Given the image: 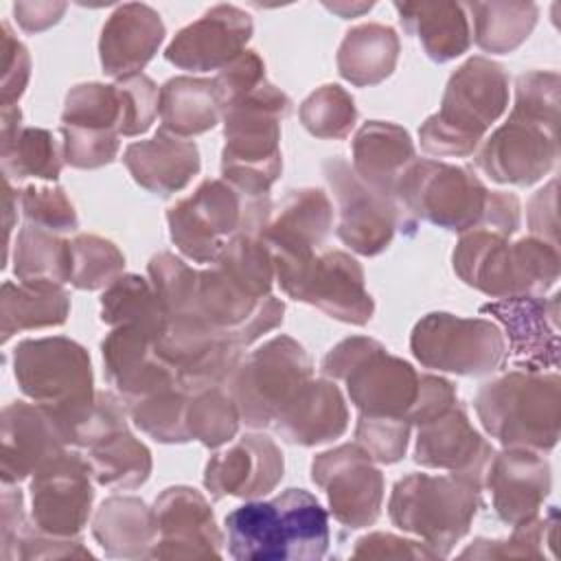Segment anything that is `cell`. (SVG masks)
Segmentation results:
<instances>
[{
    "mask_svg": "<svg viewBox=\"0 0 561 561\" xmlns=\"http://www.w3.org/2000/svg\"><path fill=\"white\" fill-rule=\"evenodd\" d=\"M333 226V208L324 191H291L278 215L261 230L272 256H309L324 243Z\"/></svg>",
    "mask_w": 561,
    "mask_h": 561,
    "instance_id": "obj_29",
    "label": "cell"
},
{
    "mask_svg": "<svg viewBox=\"0 0 561 561\" xmlns=\"http://www.w3.org/2000/svg\"><path fill=\"white\" fill-rule=\"evenodd\" d=\"M283 451L263 434H245L215 454L204 471V486L215 500L226 495L261 497L283 478Z\"/></svg>",
    "mask_w": 561,
    "mask_h": 561,
    "instance_id": "obj_24",
    "label": "cell"
},
{
    "mask_svg": "<svg viewBox=\"0 0 561 561\" xmlns=\"http://www.w3.org/2000/svg\"><path fill=\"white\" fill-rule=\"evenodd\" d=\"M164 39L160 13L149 4H121L105 22L99 39L103 72L116 79L140 75Z\"/></svg>",
    "mask_w": 561,
    "mask_h": 561,
    "instance_id": "obj_27",
    "label": "cell"
},
{
    "mask_svg": "<svg viewBox=\"0 0 561 561\" xmlns=\"http://www.w3.org/2000/svg\"><path fill=\"white\" fill-rule=\"evenodd\" d=\"M123 94L121 136L145 134L158 116V85L147 75H134L116 81Z\"/></svg>",
    "mask_w": 561,
    "mask_h": 561,
    "instance_id": "obj_51",
    "label": "cell"
},
{
    "mask_svg": "<svg viewBox=\"0 0 561 561\" xmlns=\"http://www.w3.org/2000/svg\"><path fill=\"white\" fill-rule=\"evenodd\" d=\"M272 213L270 195H245L226 180H204L167 213L171 241L195 263H215L237 234H261Z\"/></svg>",
    "mask_w": 561,
    "mask_h": 561,
    "instance_id": "obj_8",
    "label": "cell"
},
{
    "mask_svg": "<svg viewBox=\"0 0 561 561\" xmlns=\"http://www.w3.org/2000/svg\"><path fill=\"white\" fill-rule=\"evenodd\" d=\"M482 486L491 493L495 515L517 526L537 515L541 502L550 491V465L533 449L504 447L493 454Z\"/></svg>",
    "mask_w": 561,
    "mask_h": 561,
    "instance_id": "obj_23",
    "label": "cell"
},
{
    "mask_svg": "<svg viewBox=\"0 0 561 561\" xmlns=\"http://www.w3.org/2000/svg\"><path fill=\"white\" fill-rule=\"evenodd\" d=\"M20 208L26 217V224L50 232H75L79 226L77 213L66 197L64 188L55 186H26L20 193Z\"/></svg>",
    "mask_w": 561,
    "mask_h": 561,
    "instance_id": "obj_46",
    "label": "cell"
},
{
    "mask_svg": "<svg viewBox=\"0 0 561 561\" xmlns=\"http://www.w3.org/2000/svg\"><path fill=\"white\" fill-rule=\"evenodd\" d=\"M355 559L359 557H370V559H416V557H427L434 559L438 557L430 546L412 541V539H403V537H394V535H386V533H373L366 535L357 541L355 550L351 552Z\"/></svg>",
    "mask_w": 561,
    "mask_h": 561,
    "instance_id": "obj_54",
    "label": "cell"
},
{
    "mask_svg": "<svg viewBox=\"0 0 561 561\" xmlns=\"http://www.w3.org/2000/svg\"><path fill=\"white\" fill-rule=\"evenodd\" d=\"M403 28L419 37L425 55L445 64L467 53L471 44L469 15L458 2H394Z\"/></svg>",
    "mask_w": 561,
    "mask_h": 561,
    "instance_id": "obj_32",
    "label": "cell"
},
{
    "mask_svg": "<svg viewBox=\"0 0 561 561\" xmlns=\"http://www.w3.org/2000/svg\"><path fill=\"white\" fill-rule=\"evenodd\" d=\"M493 447L473 430L467 410L456 401L447 412L419 425L414 460L423 467L447 469L482 491Z\"/></svg>",
    "mask_w": 561,
    "mask_h": 561,
    "instance_id": "obj_21",
    "label": "cell"
},
{
    "mask_svg": "<svg viewBox=\"0 0 561 561\" xmlns=\"http://www.w3.org/2000/svg\"><path fill=\"white\" fill-rule=\"evenodd\" d=\"M480 491L456 476L410 473L390 493L388 515L405 533L419 535L438 557L469 533L480 506Z\"/></svg>",
    "mask_w": 561,
    "mask_h": 561,
    "instance_id": "obj_10",
    "label": "cell"
},
{
    "mask_svg": "<svg viewBox=\"0 0 561 561\" xmlns=\"http://www.w3.org/2000/svg\"><path fill=\"white\" fill-rule=\"evenodd\" d=\"M557 511L554 506L550 508L548 517H533L528 522H522L515 526L513 535L504 541H486V539H476L473 546L460 552V557H541L543 550L539 546L546 539V530L550 524H554Z\"/></svg>",
    "mask_w": 561,
    "mask_h": 561,
    "instance_id": "obj_48",
    "label": "cell"
},
{
    "mask_svg": "<svg viewBox=\"0 0 561 561\" xmlns=\"http://www.w3.org/2000/svg\"><path fill=\"white\" fill-rule=\"evenodd\" d=\"M101 348L105 377L123 394L125 403L180 386L175 370L156 353L153 340L138 329L116 327Z\"/></svg>",
    "mask_w": 561,
    "mask_h": 561,
    "instance_id": "obj_26",
    "label": "cell"
},
{
    "mask_svg": "<svg viewBox=\"0 0 561 561\" xmlns=\"http://www.w3.org/2000/svg\"><path fill=\"white\" fill-rule=\"evenodd\" d=\"M410 438V423L405 419L390 416H364L359 414L355 427V443L366 454L383 465H392L403 458Z\"/></svg>",
    "mask_w": 561,
    "mask_h": 561,
    "instance_id": "obj_47",
    "label": "cell"
},
{
    "mask_svg": "<svg viewBox=\"0 0 561 561\" xmlns=\"http://www.w3.org/2000/svg\"><path fill=\"white\" fill-rule=\"evenodd\" d=\"M557 373L511 370L480 386L473 408L504 447L550 451L559 440L561 388Z\"/></svg>",
    "mask_w": 561,
    "mask_h": 561,
    "instance_id": "obj_6",
    "label": "cell"
},
{
    "mask_svg": "<svg viewBox=\"0 0 561 561\" xmlns=\"http://www.w3.org/2000/svg\"><path fill=\"white\" fill-rule=\"evenodd\" d=\"M322 373L346 383L351 403L364 416L405 419L416 405L421 375L370 337H346L322 359Z\"/></svg>",
    "mask_w": 561,
    "mask_h": 561,
    "instance_id": "obj_9",
    "label": "cell"
},
{
    "mask_svg": "<svg viewBox=\"0 0 561 561\" xmlns=\"http://www.w3.org/2000/svg\"><path fill=\"white\" fill-rule=\"evenodd\" d=\"M92 535L107 557H149L158 541L153 508L138 497L112 495L99 506Z\"/></svg>",
    "mask_w": 561,
    "mask_h": 561,
    "instance_id": "obj_33",
    "label": "cell"
},
{
    "mask_svg": "<svg viewBox=\"0 0 561 561\" xmlns=\"http://www.w3.org/2000/svg\"><path fill=\"white\" fill-rule=\"evenodd\" d=\"M454 270L493 298L541 296L559 278V248L539 237L511 243L500 232L469 230L454 250Z\"/></svg>",
    "mask_w": 561,
    "mask_h": 561,
    "instance_id": "obj_7",
    "label": "cell"
},
{
    "mask_svg": "<svg viewBox=\"0 0 561 561\" xmlns=\"http://www.w3.org/2000/svg\"><path fill=\"white\" fill-rule=\"evenodd\" d=\"M291 101L267 79L224 107L221 180L245 195H267L283 169L280 121L289 114Z\"/></svg>",
    "mask_w": 561,
    "mask_h": 561,
    "instance_id": "obj_4",
    "label": "cell"
},
{
    "mask_svg": "<svg viewBox=\"0 0 561 561\" xmlns=\"http://www.w3.org/2000/svg\"><path fill=\"white\" fill-rule=\"evenodd\" d=\"M311 359L289 335H278L252 351L228 381L239 419L254 430L272 425L280 408L311 379Z\"/></svg>",
    "mask_w": 561,
    "mask_h": 561,
    "instance_id": "obj_12",
    "label": "cell"
},
{
    "mask_svg": "<svg viewBox=\"0 0 561 561\" xmlns=\"http://www.w3.org/2000/svg\"><path fill=\"white\" fill-rule=\"evenodd\" d=\"M237 403L226 386H213L188 397L186 430L188 436L208 449H217L232 440L239 427Z\"/></svg>",
    "mask_w": 561,
    "mask_h": 561,
    "instance_id": "obj_42",
    "label": "cell"
},
{
    "mask_svg": "<svg viewBox=\"0 0 561 561\" xmlns=\"http://www.w3.org/2000/svg\"><path fill=\"white\" fill-rule=\"evenodd\" d=\"M160 539L149 557L204 559L221 557V533L206 497L191 486H169L153 504Z\"/></svg>",
    "mask_w": 561,
    "mask_h": 561,
    "instance_id": "obj_20",
    "label": "cell"
},
{
    "mask_svg": "<svg viewBox=\"0 0 561 561\" xmlns=\"http://www.w3.org/2000/svg\"><path fill=\"white\" fill-rule=\"evenodd\" d=\"M13 263V272L20 283H70V241L59 239L57 232L26 224L18 232Z\"/></svg>",
    "mask_w": 561,
    "mask_h": 561,
    "instance_id": "obj_38",
    "label": "cell"
},
{
    "mask_svg": "<svg viewBox=\"0 0 561 561\" xmlns=\"http://www.w3.org/2000/svg\"><path fill=\"white\" fill-rule=\"evenodd\" d=\"M70 311V298L61 285L48 283H11L2 285L0 316H2V342L11 335L31 329L59 327Z\"/></svg>",
    "mask_w": 561,
    "mask_h": 561,
    "instance_id": "obj_36",
    "label": "cell"
},
{
    "mask_svg": "<svg viewBox=\"0 0 561 561\" xmlns=\"http://www.w3.org/2000/svg\"><path fill=\"white\" fill-rule=\"evenodd\" d=\"M465 9L473 20V39L486 53L515 50L537 24L533 2H469Z\"/></svg>",
    "mask_w": 561,
    "mask_h": 561,
    "instance_id": "obj_39",
    "label": "cell"
},
{
    "mask_svg": "<svg viewBox=\"0 0 561 561\" xmlns=\"http://www.w3.org/2000/svg\"><path fill=\"white\" fill-rule=\"evenodd\" d=\"M188 392L182 386H171L140 399L127 401V414L131 421L153 440L160 443H186L191 440L186 430Z\"/></svg>",
    "mask_w": 561,
    "mask_h": 561,
    "instance_id": "obj_41",
    "label": "cell"
},
{
    "mask_svg": "<svg viewBox=\"0 0 561 561\" xmlns=\"http://www.w3.org/2000/svg\"><path fill=\"white\" fill-rule=\"evenodd\" d=\"M61 125L116 131L123 127V94L118 83H81L75 85L61 112Z\"/></svg>",
    "mask_w": 561,
    "mask_h": 561,
    "instance_id": "obj_43",
    "label": "cell"
},
{
    "mask_svg": "<svg viewBox=\"0 0 561 561\" xmlns=\"http://www.w3.org/2000/svg\"><path fill=\"white\" fill-rule=\"evenodd\" d=\"M414 145L410 134L383 121L362 125L353 140V171L373 191L392 197L405 169L414 162Z\"/></svg>",
    "mask_w": 561,
    "mask_h": 561,
    "instance_id": "obj_31",
    "label": "cell"
},
{
    "mask_svg": "<svg viewBox=\"0 0 561 561\" xmlns=\"http://www.w3.org/2000/svg\"><path fill=\"white\" fill-rule=\"evenodd\" d=\"M101 320L110 327H131L147 333L153 344L167 331L164 309L151 287L136 274H121L101 296Z\"/></svg>",
    "mask_w": 561,
    "mask_h": 561,
    "instance_id": "obj_37",
    "label": "cell"
},
{
    "mask_svg": "<svg viewBox=\"0 0 561 561\" xmlns=\"http://www.w3.org/2000/svg\"><path fill=\"white\" fill-rule=\"evenodd\" d=\"M70 283L77 289H101L112 285L125 267L118 248L96 234H79L70 241Z\"/></svg>",
    "mask_w": 561,
    "mask_h": 561,
    "instance_id": "obj_44",
    "label": "cell"
},
{
    "mask_svg": "<svg viewBox=\"0 0 561 561\" xmlns=\"http://www.w3.org/2000/svg\"><path fill=\"white\" fill-rule=\"evenodd\" d=\"M327 9H331V11H335V13H340L342 18H348V15H357V13H364V11H368L370 7H373V2H368V4H324Z\"/></svg>",
    "mask_w": 561,
    "mask_h": 561,
    "instance_id": "obj_57",
    "label": "cell"
},
{
    "mask_svg": "<svg viewBox=\"0 0 561 561\" xmlns=\"http://www.w3.org/2000/svg\"><path fill=\"white\" fill-rule=\"evenodd\" d=\"M355 118L353 96L335 83L318 88L300 105V121L316 138H346Z\"/></svg>",
    "mask_w": 561,
    "mask_h": 561,
    "instance_id": "obj_45",
    "label": "cell"
},
{
    "mask_svg": "<svg viewBox=\"0 0 561 561\" xmlns=\"http://www.w3.org/2000/svg\"><path fill=\"white\" fill-rule=\"evenodd\" d=\"M64 158L77 169H99L110 164L118 153V134L105 129L61 125Z\"/></svg>",
    "mask_w": 561,
    "mask_h": 561,
    "instance_id": "obj_49",
    "label": "cell"
},
{
    "mask_svg": "<svg viewBox=\"0 0 561 561\" xmlns=\"http://www.w3.org/2000/svg\"><path fill=\"white\" fill-rule=\"evenodd\" d=\"M508 103V77L486 57H471L447 81L440 110L419 129L421 147L438 158L471 156Z\"/></svg>",
    "mask_w": 561,
    "mask_h": 561,
    "instance_id": "obj_5",
    "label": "cell"
},
{
    "mask_svg": "<svg viewBox=\"0 0 561 561\" xmlns=\"http://www.w3.org/2000/svg\"><path fill=\"white\" fill-rule=\"evenodd\" d=\"M123 162L136 184L162 197L182 191L199 173L197 147L162 129L149 140L131 142Z\"/></svg>",
    "mask_w": 561,
    "mask_h": 561,
    "instance_id": "obj_30",
    "label": "cell"
},
{
    "mask_svg": "<svg viewBox=\"0 0 561 561\" xmlns=\"http://www.w3.org/2000/svg\"><path fill=\"white\" fill-rule=\"evenodd\" d=\"M2 173L4 180H57L61 171V158L57 142L48 129L18 127L2 134Z\"/></svg>",
    "mask_w": 561,
    "mask_h": 561,
    "instance_id": "obj_40",
    "label": "cell"
},
{
    "mask_svg": "<svg viewBox=\"0 0 561 561\" xmlns=\"http://www.w3.org/2000/svg\"><path fill=\"white\" fill-rule=\"evenodd\" d=\"M75 447L85 451L96 484L136 489L151 473L149 449L127 430V405L112 392H96L94 410L81 425Z\"/></svg>",
    "mask_w": 561,
    "mask_h": 561,
    "instance_id": "obj_14",
    "label": "cell"
},
{
    "mask_svg": "<svg viewBox=\"0 0 561 561\" xmlns=\"http://www.w3.org/2000/svg\"><path fill=\"white\" fill-rule=\"evenodd\" d=\"M252 37V18L234 4H215L171 39L164 50L169 64L193 70H221L237 59Z\"/></svg>",
    "mask_w": 561,
    "mask_h": 561,
    "instance_id": "obj_22",
    "label": "cell"
},
{
    "mask_svg": "<svg viewBox=\"0 0 561 561\" xmlns=\"http://www.w3.org/2000/svg\"><path fill=\"white\" fill-rule=\"evenodd\" d=\"M557 127L554 123L511 112L508 121L476 153V167L495 182L530 186L557 162Z\"/></svg>",
    "mask_w": 561,
    "mask_h": 561,
    "instance_id": "obj_17",
    "label": "cell"
},
{
    "mask_svg": "<svg viewBox=\"0 0 561 561\" xmlns=\"http://www.w3.org/2000/svg\"><path fill=\"white\" fill-rule=\"evenodd\" d=\"M513 112L559 125V75L541 70L522 75Z\"/></svg>",
    "mask_w": 561,
    "mask_h": 561,
    "instance_id": "obj_50",
    "label": "cell"
},
{
    "mask_svg": "<svg viewBox=\"0 0 561 561\" xmlns=\"http://www.w3.org/2000/svg\"><path fill=\"white\" fill-rule=\"evenodd\" d=\"M291 445H320L346 432L348 410L340 388L327 379H307L272 421Z\"/></svg>",
    "mask_w": 561,
    "mask_h": 561,
    "instance_id": "obj_28",
    "label": "cell"
},
{
    "mask_svg": "<svg viewBox=\"0 0 561 561\" xmlns=\"http://www.w3.org/2000/svg\"><path fill=\"white\" fill-rule=\"evenodd\" d=\"M228 554L232 559L283 561L322 559L329 548V517L305 489L278 497L252 500L226 515Z\"/></svg>",
    "mask_w": 561,
    "mask_h": 561,
    "instance_id": "obj_2",
    "label": "cell"
},
{
    "mask_svg": "<svg viewBox=\"0 0 561 561\" xmlns=\"http://www.w3.org/2000/svg\"><path fill=\"white\" fill-rule=\"evenodd\" d=\"M92 469L79 454L61 451L44 462L31 480V519L50 537L72 539L88 524L92 506Z\"/></svg>",
    "mask_w": 561,
    "mask_h": 561,
    "instance_id": "obj_16",
    "label": "cell"
},
{
    "mask_svg": "<svg viewBox=\"0 0 561 561\" xmlns=\"http://www.w3.org/2000/svg\"><path fill=\"white\" fill-rule=\"evenodd\" d=\"M410 348L423 366L467 377L486 375L506 359V342L497 324L443 311L416 322Z\"/></svg>",
    "mask_w": 561,
    "mask_h": 561,
    "instance_id": "obj_13",
    "label": "cell"
},
{
    "mask_svg": "<svg viewBox=\"0 0 561 561\" xmlns=\"http://www.w3.org/2000/svg\"><path fill=\"white\" fill-rule=\"evenodd\" d=\"M399 57V37L383 24L351 28L337 50V70L353 85H375L392 75Z\"/></svg>",
    "mask_w": 561,
    "mask_h": 561,
    "instance_id": "obj_35",
    "label": "cell"
},
{
    "mask_svg": "<svg viewBox=\"0 0 561 561\" xmlns=\"http://www.w3.org/2000/svg\"><path fill=\"white\" fill-rule=\"evenodd\" d=\"M13 373L20 390L48 414L64 443L75 445L96 399L88 351L61 335L24 340L13 351Z\"/></svg>",
    "mask_w": 561,
    "mask_h": 561,
    "instance_id": "obj_3",
    "label": "cell"
},
{
    "mask_svg": "<svg viewBox=\"0 0 561 561\" xmlns=\"http://www.w3.org/2000/svg\"><path fill=\"white\" fill-rule=\"evenodd\" d=\"M160 129L178 138L213 129L221 118V103L213 79L175 77L160 88Z\"/></svg>",
    "mask_w": 561,
    "mask_h": 561,
    "instance_id": "obj_34",
    "label": "cell"
},
{
    "mask_svg": "<svg viewBox=\"0 0 561 561\" xmlns=\"http://www.w3.org/2000/svg\"><path fill=\"white\" fill-rule=\"evenodd\" d=\"M31 75V57L24 44L11 33V26L2 22V107L15 105L24 94Z\"/></svg>",
    "mask_w": 561,
    "mask_h": 561,
    "instance_id": "obj_53",
    "label": "cell"
},
{
    "mask_svg": "<svg viewBox=\"0 0 561 561\" xmlns=\"http://www.w3.org/2000/svg\"><path fill=\"white\" fill-rule=\"evenodd\" d=\"M322 169L340 204V241L364 256L383 252L390 245L397 226L408 224V217L397 202L364 184L340 156L329 158Z\"/></svg>",
    "mask_w": 561,
    "mask_h": 561,
    "instance_id": "obj_15",
    "label": "cell"
},
{
    "mask_svg": "<svg viewBox=\"0 0 561 561\" xmlns=\"http://www.w3.org/2000/svg\"><path fill=\"white\" fill-rule=\"evenodd\" d=\"M66 449L55 423L35 403L15 401L2 410V484L11 486L33 476L44 462Z\"/></svg>",
    "mask_w": 561,
    "mask_h": 561,
    "instance_id": "obj_25",
    "label": "cell"
},
{
    "mask_svg": "<svg viewBox=\"0 0 561 561\" xmlns=\"http://www.w3.org/2000/svg\"><path fill=\"white\" fill-rule=\"evenodd\" d=\"M405 217L414 215L445 230H491L511 237L519 228V202L511 193L489 191L471 169L414 160L394 188Z\"/></svg>",
    "mask_w": 561,
    "mask_h": 561,
    "instance_id": "obj_1",
    "label": "cell"
},
{
    "mask_svg": "<svg viewBox=\"0 0 561 561\" xmlns=\"http://www.w3.org/2000/svg\"><path fill=\"white\" fill-rule=\"evenodd\" d=\"M480 313L493 316L506 331V357L515 370L546 373L559 359V294L513 296L486 302Z\"/></svg>",
    "mask_w": 561,
    "mask_h": 561,
    "instance_id": "obj_19",
    "label": "cell"
},
{
    "mask_svg": "<svg viewBox=\"0 0 561 561\" xmlns=\"http://www.w3.org/2000/svg\"><path fill=\"white\" fill-rule=\"evenodd\" d=\"M311 478L324 489L331 513L340 524L364 528L379 517L383 476L357 443L318 454L311 462Z\"/></svg>",
    "mask_w": 561,
    "mask_h": 561,
    "instance_id": "obj_18",
    "label": "cell"
},
{
    "mask_svg": "<svg viewBox=\"0 0 561 561\" xmlns=\"http://www.w3.org/2000/svg\"><path fill=\"white\" fill-rule=\"evenodd\" d=\"M265 81V66L263 59L254 50H243L237 59H232L226 68L219 70V75L213 79L221 112L256 85Z\"/></svg>",
    "mask_w": 561,
    "mask_h": 561,
    "instance_id": "obj_52",
    "label": "cell"
},
{
    "mask_svg": "<svg viewBox=\"0 0 561 561\" xmlns=\"http://www.w3.org/2000/svg\"><path fill=\"white\" fill-rule=\"evenodd\" d=\"M24 517V497L20 489L4 486L2 493V557L7 559L20 535L26 530Z\"/></svg>",
    "mask_w": 561,
    "mask_h": 561,
    "instance_id": "obj_55",
    "label": "cell"
},
{
    "mask_svg": "<svg viewBox=\"0 0 561 561\" xmlns=\"http://www.w3.org/2000/svg\"><path fill=\"white\" fill-rule=\"evenodd\" d=\"M64 11H66V2H18V4H13L15 20L26 33H39V31L53 26L55 22H59Z\"/></svg>",
    "mask_w": 561,
    "mask_h": 561,
    "instance_id": "obj_56",
    "label": "cell"
},
{
    "mask_svg": "<svg viewBox=\"0 0 561 561\" xmlns=\"http://www.w3.org/2000/svg\"><path fill=\"white\" fill-rule=\"evenodd\" d=\"M274 274L287 296L309 302L327 316L366 324L375 302L364 285L362 265L346 252L327 250L309 256H272Z\"/></svg>",
    "mask_w": 561,
    "mask_h": 561,
    "instance_id": "obj_11",
    "label": "cell"
}]
</instances>
